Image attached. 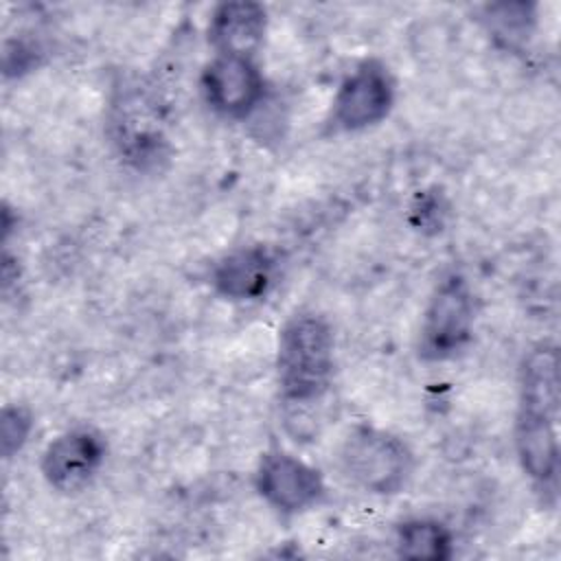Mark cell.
<instances>
[{
	"label": "cell",
	"mask_w": 561,
	"mask_h": 561,
	"mask_svg": "<svg viewBox=\"0 0 561 561\" xmlns=\"http://www.w3.org/2000/svg\"><path fill=\"white\" fill-rule=\"evenodd\" d=\"M394 105V79L386 64L366 59L337 85L331 103L333 131H362L381 123Z\"/></svg>",
	"instance_id": "cell-5"
},
{
	"label": "cell",
	"mask_w": 561,
	"mask_h": 561,
	"mask_svg": "<svg viewBox=\"0 0 561 561\" xmlns=\"http://www.w3.org/2000/svg\"><path fill=\"white\" fill-rule=\"evenodd\" d=\"M476 300L469 283L451 272L438 280L423 311L419 355L427 362L456 357L473 335Z\"/></svg>",
	"instance_id": "cell-3"
},
{
	"label": "cell",
	"mask_w": 561,
	"mask_h": 561,
	"mask_svg": "<svg viewBox=\"0 0 561 561\" xmlns=\"http://www.w3.org/2000/svg\"><path fill=\"white\" fill-rule=\"evenodd\" d=\"M394 548L403 559L445 561L454 554V537L438 519L414 517L399 524Z\"/></svg>",
	"instance_id": "cell-12"
},
{
	"label": "cell",
	"mask_w": 561,
	"mask_h": 561,
	"mask_svg": "<svg viewBox=\"0 0 561 561\" xmlns=\"http://www.w3.org/2000/svg\"><path fill=\"white\" fill-rule=\"evenodd\" d=\"M254 484L263 502L283 515L302 513L316 506L324 495V480L320 471L298 456L280 449L263 454Z\"/></svg>",
	"instance_id": "cell-7"
},
{
	"label": "cell",
	"mask_w": 561,
	"mask_h": 561,
	"mask_svg": "<svg viewBox=\"0 0 561 561\" xmlns=\"http://www.w3.org/2000/svg\"><path fill=\"white\" fill-rule=\"evenodd\" d=\"M278 276V261L265 245H241L213 267V287L232 302H252L270 294Z\"/></svg>",
	"instance_id": "cell-10"
},
{
	"label": "cell",
	"mask_w": 561,
	"mask_h": 561,
	"mask_svg": "<svg viewBox=\"0 0 561 561\" xmlns=\"http://www.w3.org/2000/svg\"><path fill=\"white\" fill-rule=\"evenodd\" d=\"M335 366V337L331 324L318 313L291 316L278 335L276 381L287 405L320 401L331 386Z\"/></svg>",
	"instance_id": "cell-1"
},
{
	"label": "cell",
	"mask_w": 561,
	"mask_h": 561,
	"mask_svg": "<svg viewBox=\"0 0 561 561\" xmlns=\"http://www.w3.org/2000/svg\"><path fill=\"white\" fill-rule=\"evenodd\" d=\"M33 430V416L24 405H4L0 416V443L2 456L11 458L24 447Z\"/></svg>",
	"instance_id": "cell-14"
},
{
	"label": "cell",
	"mask_w": 561,
	"mask_h": 561,
	"mask_svg": "<svg viewBox=\"0 0 561 561\" xmlns=\"http://www.w3.org/2000/svg\"><path fill=\"white\" fill-rule=\"evenodd\" d=\"M340 462L351 482L375 495L399 493L414 469L410 447L397 434L370 425L355 427L344 438Z\"/></svg>",
	"instance_id": "cell-2"
},
{
	"label": "cell",
	"mask_w": 561,
	"mask_h": 561,
	"mask_svg": "<svg viewBox=\"0 0 561 561\" xmlns=\"http://www.w3.org/2000/svg\"><path fill=\"white\" fill-rule=\"evenodd\" d=\"M267 33V11L259 2L232 0L215 7L208 22V42L215 55L250 57L261 48Z\"/></svg>",
	"instance_id": "cell-11"
},
{
	"label": "cell",
	"mask_w": 561,
	"mask_h": 561,
	"mask_svg": "<svg viewBox=\"0 0 561 561\" xmlns=\"http://www.w3.org/2000/svg\"><path fill=\"white\" fill-rule=\"evenodd\" d=\"M202 94L215 114L243 121L263 105L265 79L250 57L215 55L204 66Z\"/></svg>",
	"instance_id": "cell-6"
},
{
	"label": "cell",
	"mask_w": 561,
	"mask_h": 561,
	"mask_svg": "<svg viewBox=\"0 0 561 561\" xmlns=\"http://www.w3.org/2000/svg\"><path fill=\"white\" fill-rule=\"evenodd\" d=\"M112 138L127 160L142 167L162 156L164 134L153 99L142 90H125L112 105Z\"/></svg>",
	"instance_id": "cell-9"
},
{
	"label": "cell",
	"mask_w": 561,
	"mask_h": 561,
	"mask_svg": "<svg viewBox=\"0 0 561 561\" xmlns=\"http://www.w3.org/2000/svg\"><path fill=\"white\" fill-rule=\"evenodd\" d=\"M559 401L519 397L515 419V451L524 473L543 493H557L559 478Z\"/></svg>",
	"instance_id": "cell-4"
},
{
	"label": "cell",
	"mask_w": 561,
	"mask_h": 561,
	"mask_svg": "<svg viewBox=\"0 0 561 561\" xmlns=\"http://www.w3.org/2000/svg\"><path fill=\"white\" fill-rule=\"evenodd\" d=\"M105 438L92 427H72L55 436L42 454V476L59 493L85 489L105 462Z\"/></svg>",
	"instance_id": "cell-8"
},
{
	"label": "cell",
	"mask_w": 561,
	"mask_h": 561,
	"mask_svg": "<svg viewBox=\"0 0 561 561\" xmlns=\"http://www.w3.org/2000/svg\"><path fill=\"white\" fill-rule=\"evenodd\" d=\"M484 22L495 39L506 46H517L535 26V7L528 2L489 4L484 9Z\"/></svg>",
	"instance_id": "cell-13"
}]
</instances>
